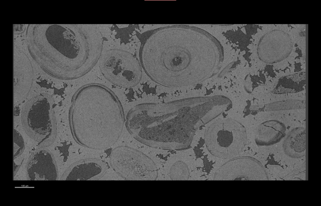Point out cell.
Here are the masks:
<instances>
[{"mask_svg":"<svg viewBox=\"0 0 321 206\" xmlns=\"http://www.w3.org/2000/svg\"><path fill=\"white\" fill-rule=\"evenodd\" d=\"M208 121L200 98L192 97L137 104L128 113L126 125L131 135L145 145L180 151L190 147L195 131Z\"/></svg>","mask_w":321,"mask_h":206,"instance_id":"6da1fadb","label":"cell"},{"mask_svg":"<svg viewBox=\"0 0 321 206\" xmlns=\"http://www.w3.org/2000/svg\"><path fill=\"white\" fill-rule=\"evenodd\" d=\"M70 120L74 137L79 144L95 150L113 146L122 133L123 110L114 93L98 84L83 86L72 99Z\"/></svg>","mask_w":321,"mask_h":206,"instance_id":"7a4b0ae2","label":"cell"},{"mask_svg":"<svg viewBox=\"0 0 321 206\" xmlns=\"http://www.w3.org/2000/svg\"><path fill=\"white\" fill-rule=\"evenodd\" d=\"M188 28L169 26L154 30L142 43L140 61L148 76L157 83L179 87L195 83L198 76L187 39Z\"/></svg>","mask_w":321,"mask_h":206,"instance_id":"3957f363","label":"cell"},{"mask_svg":"<svg viewBox=\"0 0 321 206\" xmlns=\"http://www.w3.org/2000/svg\"><path fill=\"white\" fill-rule=\"evenodd\" d=\"M204 139L209 152L222 159L233 158L243 149L247 140L244 126L233 119L217 120L206 129Z\"/></svg>","mask_w":321,"mask_h":206,"instance_id":"277c9868","label":"cell"},{"mask_svg":"<svg viewBox=\"0 0 321 206\" xmlns=\"http://www.w3.org/2000/svg\"><path fill=\"white\" fill-rule=\"evenodd\" d=\"M100 69L104 77L112 84L124 88L136 86L142 75L140 64L132 54L122 50H114L103 56Z\"/></svg>","mask_w":321,"mask_h":206,"instance_id":"5b68a950","label":"cell"},{"mask_svg":"<svg viewBox=\"0 0 321 206\" xmlns=\"http://www.w3.org/2000/svg\"><path fill=\"white\" fill-rule=\"evenodd\" d=\"M114 170L126 180H154L158 177L156 166L143 152L126 146L115 148L110 156Z\"/></svg>","mask_w":321,"mask_h":206,"instance_id":"8992f818","label":"cell"},{"mask_svg":"<svg viewBox=\"0 0 321 206\" xmlns=\"http://www.w3.org/2000/svg\"><path fill=\"white\" fill-rule=\"evenodd\" d=\"M50 43L61 53L73 61L75 68L82 66L88 57V45L81 44L73 40V37L65 28L57 25L50 26L46 32Z\"/></svg>","mask_w":321,"mask_h":206,"instance_id":"52a82bcc","label":"cell"},{"mask_svg":"<svg viewBox=\"0 0 321 206\" xmlns=\"http://www.w3.org/2000/svg\"><path fill=\"white\" fill-rule=\"evenodd\" d=\"M292 47L289 35L282 30L275 29L268 32L261 38L258 47V55L265 63H276L287 58Z\"/></svg>","mask_w":321,"mask_h":206,"instance_id":"ba28073f","label":"cell"},{"mask_svg":"<svg viewBox=\"0 0 321 206\" xmlns=\"http://www.w3.org/2000/svg\"><path fill=\"white\" fill-rule=\"evenodd\" d=\"M246 157H242V168H240L238 158L227 162L217 172L216 180H266L267 177L264 168L255 159L248 157L244 166Z\"/></svg>","mask_w":321,"mask_h":206,"instance_id":"9c48e42d","label":"cell"},{"mask_svg":"<svg viewBox=\"0 0 321 206\" xmlns=\"http://www.w3.org/2000/svg\"><path fill=\"white\" fill-rule=\"evenodd\" d=\"M49 102L46 99L35 102L27 114L26 124L28 129L36 135L47 137L54 128V123Z\"/></svg>","mask_w":321,"mask_h":206,"instance_id":"30bf717a","label":"cell"},{"mask_svg":"<svg viewBox=\"0 0 321 206\" xmlns=\"http://www.w3.org/2000/svg\"><path fill=\"white\" fill-rule=\"evenodd\" d=\"M28 177L31 180H55L57 172L55 162L48 151L40 150L30 158L27 167Z\"/></svg>","mask_w":321,"mask_h":206,"instance_id":"8fae6325","label":"cell"},{"mask_svg":"<svg viewBox=\"0 0 321 206\" xmlns=\"http://www.w3.org/2000/svg\"><path fill=\"white\" fill-rule=\"evenodd\" d=\"M286 127L283 123L276 120L262 122L258 127L255 140L260 146H269L279 142L285 135Z\"/></svg>","mask_w":321,"mask_h":206,"instance_id":"7c38bea8","label":"cell"},{"mask_svg":"<svg viewBox=\"0 0 321 206\" xmlns=\"http://www.w3.org/2000/svg\"><path fill=\"white\" fill-rule=\"evenodd\" d=\"M102 161L89 160L78 163L69 171L67 180H87L102 175L104 171Z\"/></svg>","mask_w":321,"mask_h":206,"instance_id":"4fadbf2b","label":"cell"},{"mask_svg":"<svg viewBox=\"0 0 321 206\" xmlns=\"http://www.w3.org/2000/svg\"><path fill=\"white\" fill-rule=\"evenodd\" d=\"M306 129L297 127L289 133L283 143L284 151L289 156L298 158L304 155L306 147Z\"/></svg>","mask_w":321,"mask_h":206,"instance_id":"5bb4252c","label":"cell"},{"mask_svg":"<svg viewBox=\"0 0 321 206\" xmlns=\"http://www.w3.org/2000/svg\"><path fill=\"white\" fill-rule=\"evenodd\" d=\"M188 169L185 163L178 161L173 166L170 176L172 179L175 180H184L187 178Z\"/></svg>","mask_w":321,"mask_h":206,"instance_id":"9a60e30c","label":"cell"},{"mask_svg":"<svg viewBox=\"0 0 321 206\" xmlns=\"http://www.w3.org/2000/svg\"><path fill=\"white\" fill-rule=\"evenodd\" d=\"M13 156H18L23 150L24 143L21 135L16 131H13Z\"/></svg>","mask_w":321,"mask_h":206,"instance_id":"2e32d148","label":"cell"}]
</instances>
